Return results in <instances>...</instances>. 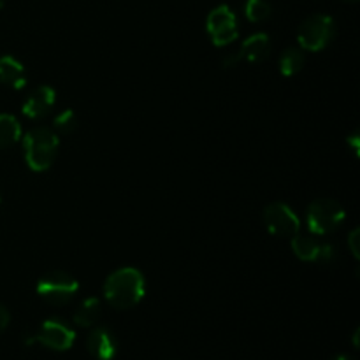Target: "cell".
<instances>
[{"mask_svg":"<svg viewBox=\"0 0 360 360\" xmlns=\"http://www.w3.org/2000/svg\"><path fill=\"white\" fill-rule=\"evenodd\" d=\"M146 292L143 273L136 267H120L108 276L104 297L115 309H130L139 304Z\"/></svg>","mask_w":360,"mask_h":360,"instance_id":"1","label":"cell"},{"mask_svg":"<svg viewBox=\"0 0 360 360\" xmlns=\"http://www.w3.org/2000/svg\"><path fill=\"white\" fill-rule=\"evenodd\" d=\"M58 134L48 127H35L23 136L25 162L34 172L48 171L58 155Z\"/></svg>","mask_w":360,"mask_h":360,"instance_id":"2","label":"cell"},{"mask_svg":"<svg viewBox=\"0 0 360 360\" xmlns=\"http://www.w3.org/2000/svg\"><path fill=\"white\" fill-rule=\"evenodd\" d=\"M336 35V21L329 14H313L306 18L297 30L299 48L319 53L326 49Z\"/></svg>","mask_w":360,"mask_h":360,"instance_id":"3","label":"cell"},{"mask_svg":"<svg viewBox=\"0 0 360 360\" xmlns=\"http://www.w3.org/2000/svg\"><path fill=\"white\" fill-rule=\"evenodd\" d=\"M345 210L338 200L333 199H316L309 204L306 213V224H308L309 234L319 238L338 231L345 221Z\"/></svg>","mask_w":360,"mask_h":360,"instance_id":"4","label":"cell"},{"mask_svg":"<svg viewBox=\"0 0 360 360\" xmlns=\"http://www.w3.org/2000/svg\"><path fill=\"white\" fill-rule=\"evenodd\" d=\"M79 283L65 271H49L37 281V295L51 306H63L74 299Z\"/></svg>","mask_w":360,"mask_h":360,"instance_id":"5","label":"cell"},{"mask_svg":"<svg viewBox=\"0 0 360 360\" xmlns=\"http://www.w3.org/2000/svg\"><path fill=\"white\" fill-rule=\"evenodd\" d=\"M292 250L297 259L311 264H336L340 257L336 246L322 241L315 234H295L292 238Z\"/></svg>","mask_w":360,"mask_h":360,"instance_id":"6","label":"cell"},{"mask_svg":"<svg viewBox=\"0 0 360 360\" xmlns=\"http://www.w3.org/2000/svg\"><path fill=\"white\" fill-rule=\"evenodd\" d=\"M206 30L214 46L224 48V46L232 44L239 35L238 16L231 7L221 4L207 14Z\"/></svg>","mask_w":360,"mask_h":360,"instance_id":"7","label":"cell"},{"mask_svg":"<svg viewBox=\"0 0 360 360\" xmlns=\"http://www.w3.org/2000/svg\"><path fill=\"white\" fill-rule=\"evenodd\" d=\"M264 225L267 231L278 238H294L301 231V220L288 204L273 202L266 206L262 213Z\"/></svg>","mask_w":360,"mask_h":360,"instance_id":"8","label":"cell"},{"mask_svg":"<svg viewBox=\"0 0 360 360\" xmlns=\"http://www.w3.org/2000/svg\"><path fill=\"white\" fill-rule=\"evenodd\" d=\"M34 343L42 345L55 352L69 350L76 340V333L72 327L62 319H48L39 327L37 334H34Z\"/></svg>","mask_w":360,"mask_h":360,"instance_id":"9","label":"cell"},{"mask_svg":"<svg viewBox=\"0 0 360 360\" xmlns=\"http://www.w3.org/2000/svg\"><path fill=\"white\" fill-rule=\"evenodd\" d=\"M56 102V91L48 84H42L37 90L32 91L23 102V115L30 120H42L51 112L53 105Z\"/></svg>","mask_w":360,"mask_h":360,"instance_id":"10","label":"cell"},{"mask_svg":"<svg viewBox=\"0 0 360 360\" xmlns=\"http://www.w3.org/2000/svg\"><path fill=\"white\" fill-rule=\"evenodd\" d=\"M86 348L90 355L98 360H112L118 352V340L115 333L108 327H95L86 340Z\"/></svg>","mask_w":360,"mask_h":360,"instance_id":"11","label":"cell"},{"mask_svg":"<svg viewBox=\"0 0 360 360\" xmlns=\"http://www.w3.org/2000/svg\"><path fill=\"white\" fill-rule=\"evenodd\" d=\"M0 83L13 90H21L27 84V70L25 65L14 56H0Z\"/></svg>","mask_w":360,"mask_h":360,"instance_id":"12","label":"cell"},{"mask_svg":"<svg viewBox=\"0 0 360 360\" xmlns=\"http://www.w3.org/2000/svg\"><path fill=\"white\" fill-rule=\"evenodd\" d=\"M241 58L250 63H259L266 60L271 53V39L269 35L264 32H257V34L250 35L239 48Z\"/></svg>","mask_w":360,"mask_h":360,"instance_id":"13","label":"cell"},{"mask_svg":"<svg viewBox=\"0 0 360 360\" xmlns=\"http://www.w3.org/2000/svg\"><path fill=\"white\" fill-rule=\"evenodd\" d=\"M102 316V302L97 297H88L74 311V323L79 327H94Z\"/></svg>","mask_w":360,"mask_h":360,"instance_id":"14","label":"cell"},{"mask_svg":"<svg viewBox=\"0 0 360 360\" xmlns=\"http://www.w3.org/2000/svg\"><path fill=\"white\" fill-rule=\"evenodd\" d=\"M306 63L304 49L301 48H287L280 56V72L283 76L292 77L302 70Z\"/></svg>","mask_w":360,"mask_h":360,"instance_id":"15","label":"cell"},{"mask_svg":"<svg viewBox=\"0 0 360 360\" xmlns=\"http://www.w3.org/2000/svg\"><path fill=\"white\" fill-rule=\"evenodd\" d=\"M21 139V123L13 115H0V150Z\"/></svg>","mask_w":360,"mask_h":360,"instance_id":"16","label":"cell"},{"mask_svg":"<svg viewBox=\"0 0 360 360\" xmlns=\"http://www.w3.org/2000/svg\"><path fill=\"white\" fill-rule=\"evenodd\" d=\"M271 13V4L267 0H246L245 4V16L252 23H260V21L269 20Z\"/></svg>","mask_w":360,"mask_h":360,"instance_id":"17","label":"cell"},{"mask_svg":"<svg viewBox=\"0 0 360 360\" xmlns=\"http://www.w3.org/2000/svg\"><path fill=\"white\" fill-rule=\"evenodd\" d=\"M53 129L58 134H72L77 129V116L72 109H65L55 118Z\"/></svg>","mask_w":360,"mask_h":360,"instance_id":"18","label":"cell"},{"mask_svg":"<svg viewBox=\"0 0 360 360\" xmlns=\"http://www.w3.org/2000/svg\"><path fill=\"white\" fill-rule=\"evenodd\" d=\"M348 248H350L352 255H354L355 259H359V250H360V231L359 229H354V231L350 232V236H348Z\"/></svg>","mask_w":360,"mask_h":360,"instance_id":"19","label":"cell"},{"mask_svg":"<svg viewBox=\"0 0 360 360\" xmlns=\"http://www.w3.org/2000/svg\"><path fill=\"white\" fill-rule=\"evenodd\" d=\"M239 62H243L239 49H238V51H232V53H229V55L224 56V67H225V69H232V67L238 65Z\"/></svg>","mask_w":360,"mask_h":360,"instance_id":"20","label":"cell"},{"mask_svg":"<svg viewBox=\"0 0 360 360\" xmlns=\"http://www.w3.org/2000/svg\"><path fill=\"white\" fill-rule=\"evenodd\" d=\"M11 322V315L9 311L6 309V306L0 304V334L4 333V330L7 329V326H9Z\"/></svg>","mask_w":360,"mask_h":360,"instance_id":"21","label":"cell"},{"mask_svg":"<svg viewBox=\"0 0 360 360\" xmlns=\"http://www.w3.org/2000/svg\"><path fill=\"white\" fill-rule=\"evenodd\" d=\"M348 146L352 148V151H354L355 155H359V134H354V136H350L347 139Z\"/></svg>","mask_w":360,"mask_h":360,"instance_id":"22","label":"cell"},{"mask_svg":"<svg viewBox=\"0 0 360 360\" xmlns=\"http://www.w3.org/2000/svg\"><path fill=\"white\" fill-rule=\"evenodd\" d=\"M330 360H354V359L348 357V355H336V357H333Z\"/></svg>","mask_w":360,"mask_h":360,"instance_id":"23","label":"cell"},{"mask_svg":"<svg viewBox=\"0 0 360 360\" xmlns=\"http://www.w3.org/2000/svg\"><path fill=\"white\" fill-rule=\"evenodd\" d=\"M4 2H6V0H0V9H2V7H4Z\"/></svg>","mask_w":360,"mask_h":360,"instance_id":"24","label":"cell"},{"mask_svg":"<svg viewBox=\"0 0 360 360\" xmlns=\"http://www.w3.org/2000/svg\"><path fill=\"white\" fill-rule=\"evenodd\" d=\"M0 202H2V195H0Z\"/></svg>","mask_w":360,"mask_h":360,"instance_id":"25","label":"cell"}]
</instances>
